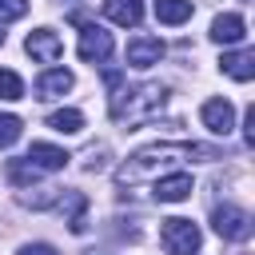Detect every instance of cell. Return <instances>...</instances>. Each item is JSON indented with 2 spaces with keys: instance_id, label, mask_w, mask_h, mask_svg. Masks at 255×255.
Here are the masks:
<instances>
[{
  "instance_id": "7",
  "label": "cell",
  "mask_w": 255,
  "mask_h": 255,
  "mask_svg": "<svg viewBox=\"0 0 255 255\" xmlns=\"http://www.w3.org/2000/svg\"><path fill=\"white\" fill-rule=\"evenodd\" d=\"M199 120H203L207 131H215V135H231V128H235V108H231L227 100H207V104L199 108Z\"/></svg>"
},
{
  "instance_id": "14",
  "label": "cell",
  "mask_w": 255,
  "mask_h": 255,
  "mask_svg": "<svg viewBox=\"0 0 255 255\" xmlns=\"http://www.w3.org/2000/svg\"><path fill=\"white\" fill-rule=\"evenodd\" d=\"M219 68L231 76V80H239V84H247L251 76H255V52L247 48V52H223V60H219Z\"/></svg>"
},
{
  "instance_id": "5",
  "label": "cell",
  "mask_w": 255,
  "mask_h": 255,
  "mask_svg": "<svg viewBox=\"0 0 255 255\" xmlns=\"http://www.w3.org/2000/svg\"><path fill=\"white\" fill-rule=\"evenodd\" d=\"M112 48H116V44H112V32H104L100 24H84V28H80V48H76V52H80L84 64H104V60L112 56Z\"/></svg>"
},
{
  "instance_id": "12",
  "label": "cell",
  "mask_w": 255,
  "mask_h": 255,
  "mask_svg": "<svg viewBox=\"0 0 255 255\" xmlns=\"http://www.w3.org/2000/svg\"><path fill=\"white\" fill-rule=\"evenodd\" d=\"M24 159H32L40 171H60V167H68V159H72V155H68L64 147H56V143H32Z\"/></svg>"
},
{
  "instance_id": "11",
  "label": "cell",
  "mask_w": 255,
  "mask_h": 255,
  "mask_svg": "<svg viewBox=\"0 0 255 255\" xmlns=\"http://www.w3.org/2000/svg\"><path fill=\"white\" fill-rule=\"evenodd\" d=\"M243 36H247V24H243L239 12H223V16L211 20V40L215 44H239Z\"/></svg>"
},
{
  "instance_id": "15",
  "label": "cell",
  "mask_w": 255,
  "mask_h": 255,
  "mask_svg": "<svg viewBox=\"0 0 255 255\" xmlns=\"http://www.w3.org/2000/svg\"><path fill=\"white\" fill-rule=\"evenodd\" d=\"M56 203H60V207H68V227H72L76 235H84V227H88V219H84V211H88V199H84L80 191H64Z\"/></svg>"
},
{
  "instance_id": "8",
  "label": "cell",
  "mask_w": 255,
  "mask_h": 255,
  "mask_svg": "<svg viewBox=\"0 0 255 255\" xmlns=\"http://www.w3.org/2000/svg\"><path fill=\"white\" fill-rule=\"evenodd\" d=\"M191 175L187 171H171V175H159L155 179V187H151V195L159 199V203H183L187 195H191Z\"/></svg>"
},
{
  "instance_id": "9",
  "label": "cell",
  "mask_w": 255,
  "mask_h": 255,
  "mask_svg": "<svg viewBox=\"0 0 255 255\" xmlns=\"http://www.w3.org/2000/svg\"><path fill=\"white\" fill-rule=\"evenodd\" d=\"M163 60V40L159 36H135L131 44H128V64L131 68H151V64H159Z\"/></svg>"
},
{
  "instance_id": "17",
  "label": "cell",
  "mask_w": 255,
  "mask_h": 255,
  "mask_svg": "<svg viewBox=\"0 0 255 255\" xmlns=\"http://www.w3.org/2000/svg\"><path fill=\"white\" fill-rule=\"evenodd\" d=\"M48 128L60 131V135H76V131L84 128V112H76V108H60V112L48 116Z\"/></svg>"
},
{
  "instance_id": "21",
  "label": "cell",
  "mask_w": 255,
  "mask_h": 255,
  "mask_svg": "<svg viewBox=\"0 0 255 255\" xmlns=\"http://www.w3.org/2000/svg\"><path fill=\"white\" fill-rule=\"evenodd\" d=\"M28 12V0H0V24H8V20H20Z\"/></svg>"
},
{
  "instance_id": "16",
  "label": "cell",
  "mask_w": 255,
  "mask_h": 255,
  "mask_svg": "<svg viewBox=\"0 0 255 255\" xmlns=\"http://www.w3.org/2000/svg\"><path fill=\"white\" fill-rule=\"evenodd\" d=\"M191 0H155V20L159 24H183V20H191Z\"/></svg>"
},
{
  "instance_id": "2",
  "label": "cell",
  "mask_w": 255,
  "mask_h": 255,
  "mask_svg": "<svg viewBox=\"0 0 255 255\" xmlns=\"http://www.w3.org/2000/svg\"><path fill=\"white\" fill-rule=\"evenodd\" d=\"M108 88H112L108 112H112V120H116V124H128V128H135V124L151 120V116L163 108V100H167V88H163V84H135V88H120V72H108Z\"/></svg>"
},
{
  "instance_id": "23",
  "label": "cell",
  "mask_w": 255,
  "mask_h": 255,
  "mask_svg": "<svg viewBox=\"0 0 255 255\" xmlns=\"http://www.w3.org/2000/svg\"><path fill=\"white\" fill-rule=\"evenodd\" d=\"M16 255H56V247L52 243H24Z\"/></svg>"
},
{
  "instance_id": "6",
  "label": "cell",
  "mask_w": 255,
  "mask_h": 255,
  "mask_svg": "<svg viewBox=\"0 0 255 255\" xmlns=\"http://www.w3.org/2000/svg\"><path fill=\"white\" fill-rule=\"evenodd\" d=\"M24 52H28L36 64H56L60 52H64V44H60V36H56L52 28H36V32H28V40H24Z\"/></svg>"
},
{
  "instance_id": "1",
  "label": "cell",
  "mask_w": 255,
  "mask_h": 255,
  "mask_svg": "<svg viewBox=\"0 0 255 255\" xmlns=\"http://www.w3.org/2000/svg\"><path fill=\"white\" fill-rule=\"evenodd\" d=\"M187 159H215V151L199 147V143H167V139L163 143H147V147L131 151L116 167V183L120 187H135V183H143V179H151L159 171H171V167H179Z\"/></svg>"
},
{
  "instance_id": "19",
  "label": "cell",
  "mask_w": 255,
  "mask_h": 255,
  "mask_svg": "<svg viewBox=\"0 0 255 255\" xmlns=\"http://www.w3.org/2000/svg\"><path fill=\"white\" fill-rule=\"evenodd\" d=\"M20 131H24V120L12 112H0V147H12L20 139Z\"/></svg>"
},
{
  "instance_id": "4",
  "label": "cell",
  "mask_w": 255,
  "mask_h": 255,
  "mask_svg": "<svg viewBox=\"0 0 255 255\" xmlns=\"http://www.w3.org/2000/svg\"><path fill=\"white\" fill-rule=\"evenodd\" d=\"M211 227H215V235H219V239L243 243V239L251 235V215H247L243 207H235V203H223V207H215V211H211Z\"/></svg>"
},
{
  "instance_id": "20",
  "label": "cell",
  "mask_w": 255,
  "mask_h": 255,
  "mask_svg": "<svg viewBox=\"0 0 255 255\" xmlns=\"http://www.w3.org/2000/svg\"><path fill=\"white\" fill-rule=\"evenodd\" d=\"M0 100H24V80L12 68H0Z\"/></svg>"
},
{
  "instance_id": "3",
  "label": "cell",
  "mask_w": 255,
  "mask_h": 255,
  "mask_svg": "<svg viewBox=\"0 0 255 255\" xmlns=\"http://www.w3.org/2000/svg\"><path fill=\"white\" fill-rule=\"evenodd\" d=\"M159 243H163L167 255H195L199 243H203V235H199V227H195L191 219L171 215V219H163V227H159Z\"/></svg>"
},
{
  "instance_id": "18",
  "label": "cell",
  "mask_w": 255,
  "mask_h": 255,
  "mask_svg": "<svg viewBox=\"0 0 255 255\" xmlns=\"http://www.w3.org/2000/svg\"><path fill=\"white\" fill-rule=\"evenodd\" d=\"M36 175H40V167H36L32 159H8V179H12L16 187H32Z\"/></svg>"
},
{
  "instance_id": "24",
  "label": "cell",
  "mask_w": 255,
  "mask_h": 255,
  "mask_svg": "<svg viewBox=\"0 0 255 255\" xmlns=\"http://www.w3.org/2000/svg\"><path fill=\"white\" fill-rule=\"evenodd\" d=\"M0 44H4V32H0Z\"/></svg>"
},
{
  "instance_id": "22",
  "label": "cell",
  "mask_w": 255,
  "mask_h": 255,
  "mask_svg": "<svg viewBox=\"0 0 255 255\" xmlns=\"http://www.w3.org/2000/svg\"><path fill=\"white\" fill-rule=\"evenodd\" d=\"M243 139H247V147H255V104H251L247 116H243Z\"/></svg>"
},
{
  "instance_id": "13",
  "label": "cell",
  "mask_w": 255,
  "mask_h": 255,
  "mask_svg": "<svg viewBox=\"0 0 255 255\" xmlns=\"http://www.w3.org/2000/svg\"><path fill=\"white\" fill-rule=\"evenodd\" d=\"M104 16L120 28H135L143 20V4L139 0H104Z\"/></svg>"
},
{
  "instance_id": "10",
  "label": "cell",
  "mask_w": 255,
  "mask_h": 255,
  "mask_svg": "<svg viewBox=\"0 0 255 255\" xmlns=\"http://www.w3.org/2000/svg\"><path fill=\"white\" fill-rule=\"evenodd\" d=\"M72 72L68 68H48V72H40V80H36V100H60L64 92H72Z\"/></svg>"
}]
</instances>
